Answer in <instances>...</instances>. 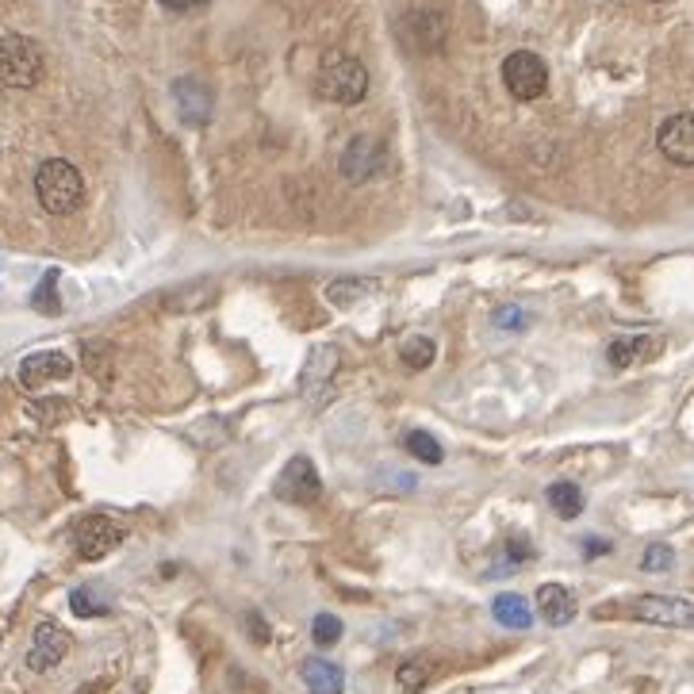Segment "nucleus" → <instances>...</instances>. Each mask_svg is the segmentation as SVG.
Wrapping results in <instances>:
<instances>
[{"instance_id":"ddd939ff","label":"nucleus","mask_w":694,"mask_h":694,"mask_svg":"<svg viewBox=\"0 0 694 694\" xmlns=\"http://www.w3.org/2000/svg\"><path fill=\"white\" fill-rule=\"evenodd\" d=\"M537 614L549 625H557V630H565V625L576 622L579 602L565 583H541L537 587Z\"/></svg>"},{"instance_id":"f8f14e48","label":"nucleus","mask_w":694,"mask_h":694,"mask_svg":"<svg viewBox=\"0 0 694 694\" xmlns=\"http://www.w3.org/2000/svg\"><path fill=\"white\" fill-rule=\"evenodd\" d=\"M403 39H407V46H414V51H422V54L442 51L445 46V15L430 12V8L411 12L403 20Z\"/></svg>"},{"instance_id":"4468645a","label":"nucleus","mask_w":694,"mask_h":694,"mask_svg":"<svg viewBox=\"0 0 694 694\" xmlns=\"http://www.w3.org/2000/svg\"><path fill=\"white\" fill-rule=\"evenodd\" d=\"M174 101H177V112H181L185 124H208L211 119V104H215V96H211V88L203 85V81H192V77H181L174 85Z\"/></svg>"},{"instance_id":"9b49d317","label":"nucleus","mask_w":694,"mask_h":694,"mask_svg":"<svg viewBox=\"0 0 694 694\" xmlns=\"http://www.w3.org/2000/svg\"><path fill=\"white\" fill-rule=\"evenodd\" d=\"M73 372V361L59 349H43V354H31L20 361V383L23 388H46V383L54 380H65Z\"/></svg>"},{"instance_id":"7ed1b4c3","label":"nucleus","mask_w":694,"mask_h":694,"mask_svg":"<svg viewBox=\"0 0 694 694\" xmlns=\"http://www.w3.org/2000/svg\"><path fill=\"white\" fill-rule=\"evenodd\" d=\"M43 81V51L28 35H0V85L35 88Z\"/></svg>"},{"instance_id":"dca6fc26","label":"nucleus","mask_w":694,"mask_h":694,"mask_svg":"<svg viewBox=\"0 0 694 694\" xmlns=\"http://www.w3.org/2000/svg\"><path fill=\"white\" fill-rule=\"evenodd\" d=\"M492 614H495V622L506 625V630H529V625H534V610H529V602L514 591L495 595Z\"/></svg>"},{"instance_id":"1a4fd4ad","label":"nucleus","mask_w":694,"mask_h":694,"mask_svg":"<svg viewBox=\"0 0 694 694\" xmlns=\"http://www.w3.org/2000/svg\"><path fill=\"white\" fill-rule=\"evenodd\" d=\"M656 146L672 166H694V112L667 116L656 130Z\"/></svg>"},{"instance_id":"f03ea898","label":"nucleus","mask_w":694,"mask_h":694,"mask_svg":"<svg viewBox=\"0 0 694 694\" xmlns=\"http://www.w3.org/2000/svg\"><path fill=\"white\" fill-rule=\"evenodd\" d=\"M315 88L318 96L330 104H361L365 93H369V70H365V62L354 59V54L330 51L323 59V65H318Z\"/></svg>"},{"instance_id":"b1692460","label":"nucleus","mask_w":694,"mask_h":694,"mask_svg":"<svg viewBox=\"0 0 694 694\" xmlns=\"http://www.w3.org/2000/svg\"><path fill=\"white\" fill-rule=\"evenodd\" d=\"M672 565H675V549L672 545H664V541H652L641 557L644 571H672Z\"/></svg>"},{"instance_id":"f3484780","label":"nucleus","mask_w":694,"mask_h":694,"mask_svg":"<svg viewBox=\"0 0 694 694\" xmlns=\"http://www.w3.org/2000/svg\"><path fill=\"white\" fill-rule=\"evenodd\" d=\"M545 500H549L553 514H557V518H565V522L579 518V514H583V506H587L583 492H579V484H571V480H557V484H549Z\"/></svg>"},{"instance_id":"5701e85b","label":"nucleus","mask_w":694,"mask_h":694,"mask_svg":"<svg viewBox=\"0 0 694 694\" xmlns=\"http://www.w3.org/2000/svg\"><path fill=\"white\" fill-rule=\"evenodd\" d=\"M312 637H315L318 649H330V644H338L341 641V618L318 614L315 622H312Z\"/></svg>"},{"instance_id":"6e6552de","label":"nucleus","mask_w":694,"mask_h":694,"mask_svg":"<svg viewBox=\"0 0 694 694\" xmlns=\"http://www.w3.org/2000/svg\"><path fill=\"white\" fill-rule=\"evenodd\" d=\"M276 495L296 503V506L318 503V495H323V480H318L315 464L307 461V456H292V461L284 464L281 480H276Z\"/></svg>"},{"instance_id":"c756f323","label":"nucleus","mask_w":694,"mask_h":694,"mask_svg":"<svg viewBox=\"0 0 694 694\" xmlns=\"http://www.w3.org/2000/svg\"><path fill=\"white\" fill-rule=\"evenodd\" d=\"M81 694H96V691H81Z\"/></svg>"},{"instance_id":"cd10ccee","label":"nucleus","mask_w":694,"mask_h":694,"mask_svg":"<svg viewBox=\"0 0 694 694\" xmlns=\"http://www.w3.org/2000/svg\"><path fill=\"white\" fill-rule=\"evenodd\" d=\"M166 8H174V12H189L196 4H208V0H161Z\"/></svg>"},{"instance_id":"4be33fe9","label":"nucleus","mask_w":694,"mask_h":694,"mask_svg":"<svg viewBox=\"0 0 694 694\" xmlns=\"http://www.w3.org/2000/svg\"><path fill=\"white\" fill-rule=\"evenodd\" d=\"M438 346L430 338H422V334H414V338L403 341V361L411 365V369H427L430 361H434Z\"/></svg>"},{"instance_id":"0eeeda50","label":"nucleus","mask_w":694,"mask_h":694,"mask_svg":"<svg viewBox=\"0 0 694 694\" xmlns=\"http://www.w3.org/2000/svg\"><path fill=\"white\" fill-rule=\"evenodd\" d=\"M124 541V526L108 514H88V518L77 522L73 529V545H77L81 560H101L108 557L116 545Z\"/></svg>"},{"instance_id":"a878e982","label":"nucleus","mask_w":694,"mask_h":694,"mask_svg":"<svg viewBox=\"0 0 694 694\" xmlns=\"http://www.w3.org/2000/svg\"><path fill=\"white\" fill-rule=\"evenodd\" d=\"M495 326H503V330H526L529 326V315L522 312V307H500V312H495Z\"/></svg>"},{"instance_id":"6ab92c4d","label":"nucleus","mask_w":694,"mask_h":694,"mask_svg":"<svg viewBox=\"0 0 694 694\" xmlns=\"http://www.w3.org/2000/svg\"><path fill=\"white\" fill-rule=\"evenodd\" d=\"M403 449L414 456V461L422 464H442V442H434V438L427 434V430H411V434L403 438Z\"/></svg>"},{"instance_id":"f257e3e1","label":"nucleus","mask_w":694,"mask_h":694,"mask_svg":"<svg viewBox=\"0 0 694 694\" xmlns=\"http://www.w3.org/2000/svg\"><path fill=\"white\" fill-rule=\"evenodd\" d=\"M35 196L51 215H73L85 203V177L73 161L51 158L35 174Z\"/></svg>"},{"instance_id":"c85d7f7f","label":"nucleus","mask_w":694,"mask_h":694,"mask_svg":"<svg viewBox=\"0 0 694 694\" xmlns=\"http://www.w3.org/2000/svg\"><path fill=\"white\" fill-rule=\"evenodd\" d=\"M587 557H599V553H610V541H583Z\"/></svg>"},{"instance_id":"412c9836","label":"nucleus","mask_w":694,"mask_h":694,"mask_svg":"<svg viewBox=\"0 0 694 694\" xmlns=\"http://www.w3.org/2000/svg\"><path fill=\"white\" fill-rule=\"evenodd\" d=\"M652 341L649 338H622L610 346V365L614 369H630V365L637 361V357H644V349H649Z\"/></svg>"},{"instance_id":"2eb2a0df","label":"nucleus","mask_w":694,"mask_h":694,"mask_svg":"<svg viewBox=\"0 0 694 694\" xmlns=\"http://www.w3.org/2000/svg\"><path fill=\"white\" fill-rule=\"evenodd\" d=\"M299 675H304L307 694H341L346 691V672H341L334 660H323V656L304 660Z\"/></svg>"},{"instance_id":"bb28decb","label":"nucleus","mask_w":694,"mask_h":694,"mask_svg":"<svg viewBox=\"0 0 694 694\" xmlns=\"http://www.w3.org/2000/svg\"><path fill=\"white\" fill-rule=\"evenodd\" d=\"M250 637H253V641H269V630H265V622H261L257 614H250Z\"/></svg>"},{"instance_id":"aec40b11","label":"nucleus","mask_w":694,"mask_h":694,"mask_svg":"<svg viewBox=\"0 0 694 694\" xmlns=\"http://www.w3.org/2000/svg\"><path fill=\"white\" fill-rule=\"evenodd\" d=\"M70 607L77 618H104L108 614V599L104 595H96V587H77V591L70 595Z\"/></svg>"},{"instance_id":"423d86ee","label":"nucleus","mask_w":694,"mask_h":694,"mask_svg":"<svg viewBox=\"0 0 694 694\" xmlns=\"http://www.w3.org/2000/svg\"><path fill=\"white\" fill-rule=\"evenodd\" d=\"M383 161H388V150H383L380 138L377 135H357V138H349V146L341 150L338 169L349 185H365L380 174Z\"/></svg>"},{"instance_id":"393cba45","label":"nucleus","mask_w":694,"mask_h":694,"mask_svg":"<svg viewBox=\"0 0 694 694\" xmlns=\"http://www.w3.org/2000/svg\"><path fill=\"white\" fill-rule=\"evenodd\" d=\"M529 560H534V545H529L526 537H518V534H514L511 541H506V571H514V568L529 565Z\"/></svg>"},{"instance_id":"9d476101","label":"nucleus","mask_w":694,"mask_h":694,"mask_svg":"<svg viewBox=\"0 0 694 694\" xmlns=\"http://www.w3.org/2000/svg\"><path fill=\"white\" fill-rule=\"evenodd\" d=\"M70 649H73V637L65 633L59 622H43L35 630V641H31L28 667H31V672H51V667L62 664Z\"/></svg>"},{"instance_id":"20e7f679","label":"nucleus","mask_w":694,"mask_h":694,"mask_svg":"<svg viewBox=\"0 0 694 694\" xmlns=\"http://www.w3.org/2000/svg\"><path fill=\"white\" fill-rule=\"evenodd\" d=\"M503 85L514 101L529 104L549 88V65L537 59L534 51H514L511 59L503 62Z\"/></svg>"},{"instance_id":"39448f33","label":"nucleus","mask_w":694,"mask_h":694,"mask_svg":"<svg viewBox=\"0 0 694 694\" xmlns=\"http://www.w3.org/2000/svg\"><path fill=\"white\" fill-rule=\"evenodd\" d=\"M625 614L644 625H664V630H694V602L672 599V595H641L625 607Z\"/></svg>"},{"instance_id":"a211bd4d","label":"nucleus","mask_w":694,"mask_h":694,"mask_svg":"<svg viewBox=\"0 0 694 694\" xmlns=\"http://www.w3.org/2000/svg\"><path fill=\"white\" fill-rule=\"evenodd\" d=\"M430 675H434V660L419 656V660H407V664L399 667V672H396V683H399V691L419 694V691L430 683Z\"/></svg>"}]
</instances>
